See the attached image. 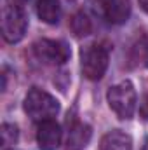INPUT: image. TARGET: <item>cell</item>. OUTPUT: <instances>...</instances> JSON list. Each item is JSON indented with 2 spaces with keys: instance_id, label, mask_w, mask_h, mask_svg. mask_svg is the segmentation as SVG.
Listing matches in <instances>:
<instances>
[{
  "instance_id": "cell-11",
  "label": "cell",
  "mask_w": 148,
  "mask_h": 150,
  "mask_svg": "<svg viewBox=\"0 0 148 150\" xmlns=\"http://www.w3.org/2000/svg\"><path fill=\"white\" fill-rule=\"evenodd\" d=\"M91 30H92L91 19L84 12H77L72 19V32L77 37H87L91 33Z\"/></svg>"
},
{
  "instance_id": "cell-6",
  "label": "cell",
  "mask_w": 148,
  "mask_h": 150,
  "mask_svg": "<svg viewBox=\"0 0 148 150\" xmlns=\"http://www.w3.org/2000/svg\"><path fill=\"white\" fill-rule=\"evenodd\" d=\"M37 143L40 150H56L61 143V127L54 120L40 122L37 131Z\"/></svg>"
},
{
  "instance_id": "cell-3",
  "label": "cell",
  "mask_w": 148,
  "mask_h": 150,
  "mask_svg": "<svg viewBox=\"0 0 148 150\" xmlns=\"http://www.w3.org/2000/svg\"><path fill=\"white\" fill-rule=\"evenodd\" d=\"M28 28V18L23 11V5L7 2L2 11V35L7 42L16 44L25 37Z\"/></svg>"
},
{
  "instance_id": "cell-10",
  "label": "cell",
  "mask_w": 148,
  "mask_h": 150,
  "mask_svg": "<svg viewBox=\"0 0 148 150\" xmlns=\"http://www.w3.org/2000/svg\"><path fill=\"white\" fill-rule=\"evenodd\" d=\"M38 18L47 25H56L61 18V4L59 0H38L37 2Z\"/></svg>"
},
{
  "instance_id": "cell-4",
  "label": "cell",
  "mask_w": 148,
  "mask_h": 150,
  "mask_svg": "<svg viewBox=\"0 0 148 150\" xmlns=\"http://www.w3.org/2000/svg\"><path fill=\"white\" fill-rule=\"evenodd\" d=\"M108 68V49L101 44H91L82 51V72L89 80H99Z\"/></svg>"
},
{
  "instance_id": "cell-12",
  "label": "cell",
  "mask_w": 148,
  "mask_h": 150,
  "mask_svg": "<svg viewBox=\"0 0 148 150\" xmlns=\"http://www.w3.org/2000/svg\"><path fill=\"white\" fill-rule=\"evenodd\" d=\"M18 127L14 124H4L2 126V131H0V136H2V145L4 147H9V145H14L18 142Z\"/></svg>"
},
{
  "instance_id": "cell-1",
  "label": "cell",
  "mask_w": 148,
  "mask_h": 150,
  "mask_svg": "<svg viewBox=\"0 0 148 150\" xmlns=\"http://www.w3.org/2000/svg\"><path fill=\"white\" fill-rule=\"evenodd\" d=\"M25 112L37 122L52 120V117H56L59 112V101L47 91L33 87L25 98Z\"/></svg>"
},
{
  "instance_id": "cell-9",
  "label": "cell",
  "mask_w": 148,
  "mask_h": 150,
  "mask_svg": "<svg viewBox=\"0 0 148 150\" xmlns=\"http://www.w3.org/2000/svg\"><path fill=\"white\" fill-rule=\"evenodd\" d=\"M99 150H132V138L120 129H113L101 138Z\"/></svg>"
},
{
  "instance_id": "cell-8",
  "label": "cell",
  "mask_w": 148,
  "mask_h": 150,
  "mask_svg": "<svg viewBox=\"0 0 148 150\" xmlns=\"http://www.w3.org/2000/svg\"><path fill=\"white\" fill-rule=\"evenodd\" d=\"M105 16L113 25H122L129 19L131 4L129 0H105Z\"/></svg>"
},
{
  "instance_id": "cell-7",
  "label": "cell",
  "mask_w": 148,
  "mask_h": 150,
  "mask_svg": "<svg viewBox=\"0 0 148 150\" xmlns=\"http://www.w3.org/2000/svg\"><path fill=\"white\" fill-rule=\"evenodd\" d=\"M92 136V129L91 126L84 124V122H78L73 120L70 124V129H68V138H66V149L68 150H82L87 147L89 140Z\"/></svg>"
},
{
  "instance_id": "cell-13",
  "label": "cell",
  "mask_w": 148,
  "mask_h": 150,
  "mask_svg": "<svg viewBox=\"0 0 148 150\" xmlns=\"http://www.w3.org/2000/svg\"><path fill=\"white\" fill-rule=\"evenodd\" d=\"M140 54H141V59H143L145 67L148 68V37H145L143 42L140 44Z\"/></svg>"
},
{
  "instance_id": "cell-16",
  "label": "cell",
  "mask_w": 148,
  "mask_h": 150,
  "mask_svg": "<svg viewBox=\"0 0 148 150\" xmlns=\"http://www.w3.org/2000/svg\"><path fill=\"white\" fill-rule=\"evenodd\" d=\"M141 150H148V140L145 142V145H143V149H141Z\"/></svg>"
},
{
  "instance_id": "cell-2",
  "label": "cell",
  "mask_w": 148,
  "mask_h": 150,
  "mask_svg": "<svg viewBox=\"0 0 148 150\" xmlns=\"http://www.w3.org/2000/svg\"><path fill=\"white\" fill-rule=\"evenodd\" d=\"M108 105L118 119L127 120L136 112V89L131 80H122L111 86L106 94Z\"/></svg>"
},
{
  "instance_id": "cell-15",
  "label": "cell",
  "mask_w": 148,
  "mask_h": 150,
  "mask_svg": "<svg viewBox=\"0 0 148 150\" xmlns=\"http://www.w3.org/2000/svg\"><path fill=\"white\" fill-rule=\"evenodd\" d=\"M140 7L148 14V0H140Z\"/></svg>"
},
{
  "instance_id": "cell-14",
  "label": "cell",
  "mask_w": 148,
  "mask_h": 150,
  "mask_svg": "<svg viewBox=\"0 0 148 150\" xmlns=\"http://www.w3.org/2000/svg\"><path fill=\"white\" fill-rule=\"evenodd\" d=\"M140 113H141V117L148 120V94L145 96V100H143V103H141V107H140Z\"/></svg>"
},
{
  "instance_id": "cell-5",
  "label": "cell",
  "mask_w": 148,
  "mask_h": 150,
  "mask_svg": "<svg viewBox=\"0 0 148 150\" xmlns=\"http://www.w3.org/2000/svg\"><path fill=\"white\" fill-rule=\"evenodd\" d=\"M33 52L38 59L51 65H63L70 59V47L63 40H51L42 38L33 44Z\"/></svg>"
}]
</instances>
